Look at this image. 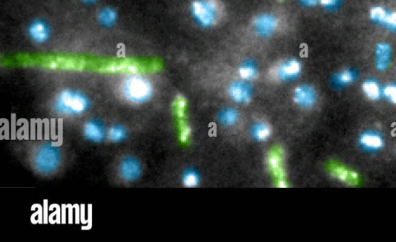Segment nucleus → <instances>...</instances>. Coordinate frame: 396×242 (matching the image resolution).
<instances>
[{
	"label": "nucleus",
	"mask_w": 396,
	"mask_h": 242,
	"mask_svg": "<svg viewBox=\"0 0 396 242\" xmlns=\"http://www.w3.org/2000/svg\"><path fill=\"white\" fill-rule=\"evenodd\" d=\"M156 64H149L146 61L125 58L105 62L98 66V71L104 73H125V74H145L156 71Z\"/></svg>",
	"instance_id": "3"
},
{
	"label": "nucleus",
	"mask_w": 396,
	"mask_h": 242,
	"mask_svg": "<svg viewBox=\"0 0 396 242\" xmlns=\"http://www.w3.org/2000/svg\"><path fill=\"white\" fill-rule=\"evenodd\" d=\"M360 144L366 150L376 151L383 147V138L375 132H365L360 137Z\"/></svg>",
	"instance_id": "15"
},
{
	"label": "nucleus",
	"mask_w": 396,
	"mask_h": 242,
	"mask_svg": "<svg viewBox=\"0 0 396 242\" xmlns=\"http://www.w3.org/2000/svg\"><path fill=\"white\" fill-rule=\"evenodd\" d=\"M294 100L301 108H311L317 101V93L311 86L300 85L294 90Z\"/></svg>",
	"instance_id": "9"
},
{
	"label": "nucleus",
	"mask_w": 396,
	"mask_h": 242,
	"mask_svg": "<svg viewBox=\"0 0 396 242\" xmlns=\"http://www.w3.org/2000/svg\"><path fill=\"white\" fill-rule=\"evenodd\" d=\"M187 100L183 95H178L173 101V110L177 119H185Z\"/></svg>",
	"instance_id": "24"
},
{
	"label": "nucleus",
	"mask_w": 396,
	"mask_h": 242,
	"mask_svg": "<svg viewBox=\"0 0 396 242\" xmlns=\"http://www.w3.org/2000/svg\"><path fill=\"white\" fill-rule=\"evenodd\" d=\"M320 2L327 9H335L339 5L340 0H320Z\"/></svg>",
	"instance_id": "30"
},
{
	"label": "nucleus",
	"mask_w": 396,
	"mask_h": 242,
	"mask_svg": "<svg viewBox=\"0 0 396 242\" xmlns=\"http://www.w3.org/2000/svg\"><path fill=\"white\" fill-rule=\"evenodd\" d=\"M284 152L280 147H274L267 155L268 167L276 181V186L280 188L287 187V173L285 169Z\"/></svg>",
	"instance_id": "5"
},
{
	"label": "nucleus",
	"mask_w": 396,
	"mask_h": 242,
	"mask_svg": "<svg viewBox=\"0 0 396 242\" xmlns=\"http://www.w3.org/2000/svg\"><path fill=\"white\" fill-rule=\"evenodd\" d=\"M239 75L245 81H251L256 78L257 76V68L252 62H245L239 68Z\"/></svg>",
	"instance_id": "22"
},
{
	"label": "nucleus",
	"mask_w": 396,
	"mask_h": 242,
	"mask_svg": "<svg viewBox=\"0 0 396 242\" xmlns=\"http://www.w3.org/2000/svg\"><path fill=\"white\" fill-rule=\"evenodd\" d=\"M300 2L306 5H314L320 2V0H300Z\"/></svg>",
	"instance_id": "31"
},
{
	"label": "nucleus",
	"mask_w": 396,
	"mask_h": 242,
	"mask_svg": "<svg viewBox=\"0 0 396 242\" xmlns=\"http://www.w3.org/2000/svg\"><path fill=\"white\" fill-rule=\"evenodd\" d=\"M29 38L36 43H44L50 37V30L48 24L42 19H35L28 27Z\"/></svg>",
	"instance_id": "11"
},
{
	"label": "nucleus",
	"mask_w": 396,
	"mask_h": 242,
	"mask_svg": "<svg viewBox=\"0 0 396 242\" xmlns=\"http://www.w3.org/2000/svg\"><path fill=\"white\" fill-rule=\"evenodd\" d=\"M219 6L215 0H199L192 4L194 17L202 26H209L218 20Z\"/></svg>",
	"instance_id": "6"
},
{
	"label": "nucleus",
	"mask_w": 396,
	"mask_h": 242,
	"mask_svg": "<svg viewBox=\"0 0 396 242\" xmlns=\"http://www.w3.org/2000/svg\"><path fill=\"white\" fill-rule=\"evenodd\" d=\"M383 24L389 29H396V12H388Z\"/></svg>",
	"instance_id": "29"
},
{
	"label": "nucleus",
	"mask_w": 396,
	"mask_h": 242,
	"mask_svg": "<svg viewBox=\"0 0 396 242\" xmlns=\"http://www.w3.org/2000/svg\"><path fill=\"white\" fill-rule=\"evenodd\" d=\"M355 78V74L354 71H351V70H345L335 76V81L339 85H345V84L352 83Z\"/></svg>",
	"instance_id": "26"
},
{
	"label": "nucleus",
	"mask_w": 396,
	"mask_h": 242,
	"mask_svg": "<svg viewBox=\"0 0 396 242\" xmlns=\"http://www.w3.org/2000/svg\"><path fill=\"white\" fill-rule=\"evenodd\" d=\"M383 94L386 98L391 101L392 103L396 105V85L391 84V85L386 86L383 90Z\"/></svg>",
	"instance_id": "28"
},
{
	"label": "nucleus",
	"mask_w": 396,
	"mask_h": 242,
	"mask_svg": "<svg viewBox=\"0 0 396 242\" xmlns=\"http://www.w3.org/2000/svg\"><path fill=\"white\" fill-rule=\"evenodd\" d=\"M239 114L234 108H227L219 114V121L225 126H232L238 122Z\"/></svg>",
	"instance_id": "20"
},
{
	"label": "nucleus",
	"mask_w": 396,
	"mask_h": 242,
	"mask_svg": "<svg viewBox=\"0 0 396 242\" xmlns=\"http://www.w3.org/2000/svg\"><path fill=\"white\" fill-rule=\"evenodd\" d=\"M252 135L257 141L265 142L271 136V129L266 122H256L252 126Z\"/></svg>",
	"instance_id": "18"
},
{
	"label": "nucleus",
	"mask_w": 396,
	"mask_h": 242,
	"mask_svg": "<svg viewBox=\"0 0 396 242\" xmlns=\"http://www.w3.org/2000/svg\"><path fill=\"white\" fill-rule=\"evenodd\" d=\"M200 176L197 174L195 170H186L183 174L182 177V182L186 187H197L200 184Z\"/></svg>",
	"instance_id": "23"
},
{
	"label": "nucleus",
	"mask_w": 396,
	"mask_h": 242,
	"mask_svg": "<svg viewBox=\"0 0 396 242\" xmlns=\"http://www.w3.org/2000/svg\"><path fill=\"white\" fill-rule=\"evenodd\" d=\"M229 95L235 102L249 103L252 98V89L250 85L245 81H235L231 84Z\"/></svg>",
	"instance_id": "12"
},
{
	"label": "nucleus",
	"mask_w": 396,
	"mask_h": 242,
	"mask_svg": "<svg viewBox=\"0 0 396 242\" xmlns=\"http://www.w3.org/2000/svg\"><path fill=\"white\" fill-rule=\"evenodd\" d=\"M331 175L335 178L338 179L342 182L346 184H355L358 182V177L356 173L351 171L345 167L341 166H334L331 169Z\"/></svg>",
	"instance_id": "16"
},
{
	"label": "nucleus",
	"mask_w": 396,
	"mask_h": 242,
	"mask_svg": "<svg viewBox=\"0 0 396 242\" xmlns=\"http://www.w3.org/2000/svg\"><path fill=\"white\" fill-rule=\"evenodd\" d=\"M118 174L122 181L134 182L142 174V165L137 159L133 157H126L122 159L118 168Z\"/></svg>",
	"instance_id": "7"
},
{
	"label": "nucleus",
	"mask_w": 396,
	"mask_h": 242,
	"mask_svg": "<svg viewBox=\"0 0 396 242\" xmlns=\"http://www.w3.org/2000/svg\"><path fill=\"white\" fill-rule=\"evenodd\" d=\"M388 12L383 7H374L370 11V17L372 20L379 23H383L387 16Z\"/></svg>",
	"instance_id": "27"
},
{
	"label": "nucleus",
	"mask_w": 396,
	"mask_h": 242,
	"mask_svg": "<svg viewBox=\"0 0 396 242\" xmlns=\"http://www.w3.org/2000/svg\"><path fill=\"white\" fill-rule=\"evenodd\" d=\"M107 136L110 142L113 143H122L127 137V131L121 125L111 126L107 132Z\"/></svg>",
	"instance_id": "19"
},
{
	"label": "nucleus",
	"mask_w": 396,
	"mask_h": 242,
	"mask_svg": "<svg viewBox=\"0 0 396 242\" xmlns=\"http://www.w3.org/2000/svg\"><path fill=\"white\" fill-rule=\"evenodd\" d=\"M55 112L66 116L84 114L89 108V100L84 93L72 89L60 91L53 102Z\"/></svg>",
	"instance_id": "2"
},
{
	"label": "nucleus",
	"mask_w": 396,
	"mask_h": 242,
	"mask_svg": "<svg viewBox=\"0 0 396 242\" xmlns=\"http://www.w3.org/2000/svg\"><path fill=\"white\" fill-rule=\"evenodd\" d=\"M34 167L42 174H50L58 167L60 154L57 148L46 145L42 146L34 156Z\"/></svg>",
	"instance_id": "4"
},
{
	"label": "nucleus",
	"mask_w": 396,
	"mask_h": 242,
	"mask_svg": "<svg viewBox=\"0 0 396 242\" xmlns=\"http://www.w3.org/2000/svg\"><path fill=\"white\" fill-rule=\"evenodd\" d=\"M83 133L87 140L94 143H101L107 136L103 124L96 119H91L84 124Z\"/></svg>",
	"instance_id": "10"
},
{
	"label": "nucleus",
	"mask_w": 396,
	"mask_h": 242,
	"mask_svg": "<svg viewBox=\"0 0 396 242\" xmlns=\"http://www.w3.org/2000/svg\"><path fill=\"white\" fill-rule=\"evenodd\" d=\"M179 138L181 143H187L191 136V128L185 119H178Z\"/></svg>",
	"instance_id": "25"
},
{
	"label": "nucleus",
	"mask_w": 396,
	"mask_h": 242,
	"mask_svg": "<svg viewBox=\"0 0 396 242\" xmlns=\"http://www.w3.org/2000/svg\"><path fill=\"white\" fill-rule=\"evenodd\" d=\"M82 1L86 3H93V2H96L97 0H82Z\"/></svg>",
	"instance_id": "32"
},
{
	"label": "nucleus",
	"mask_w": 396,
	"mask_h": 242,
	"mask_svg": "<svg viewBox=\"0 0 396 242\" xmlns=\"http://www.w3.org/2000/svg\"><path fill=\"white\" fill-rule=\"evenodd\" d=\"M278 26V21L273 15L263 14L259 15L254 20V27L257 33L261 36L271 35Z\"/></svg>",
	"instance_id": "13"
},
{
	"label": "nucleus",
	"mask_w": 396,
	"mask_h": 242,
	"mask_svg": "<svg viewBox=\"0 0 396 242\" xmlns=\"http://www.w3.org/2000/svg\"><path fill=\"white\" fill-rule=\"evenodd\" d=\"M362 89L366 96L371 100H378L381 96V90L377 82L372 80L365 81Z\"/></svg>",
	"instance_id": "21"
},
{
	"label": "nucleus",
	"mask_w": 396,
	"mask_h": 242,
	"mask_svg": "<svg viewBox=\"0 0 396 242\" xmlns=\"http://www.w3.org/2000/svg\"><path fill=\"white\" fill-rule=\"evenodd\" d=\"M300 71V62L295 59H290L277 66L273 71V76L280 81H290L298 77Z\"/></svg>",
	"instance_id": "8"
},
{
	"label": "nucleus",
	"mask_w": 396,
	"mask_h": 242,
	"mask_svg": "<svg viewBox=\"0 0 396 242\" xmlns=\"http://www.w3.org/2000/svg\"><path fill=\"white\" fill-rule=\"evenodd\" d=\"M121 94L129 103H145L153 95V88L151 82L142 74H129L121 84Z\"/></svg>",
	"instance_id": "1"
},
{
	"label": "nucleus",
	"mask_w": 396,
	"mask_h": 242,
	"mask_svg": "<svg viewBox=\"0 0 396 242\" xmlns=\"http://www.w3.org/2000/svg\"><path fill=\"white\" fill-rule=\"evenodd\" d=\"M391 59V46L386 43H379L376 49V66L379 71H386Z\"/></svg>",
	"instance_id": "14"
},
{
	"label": "nucleus",
	"mask_w": 396,
	"mask_h": 242,
	"mask_svg": "<svg viewBox=\"0 0 396 242\" xmlns=\"http://www.w3.org/2000/svg\"><path fill=\"white\" fill-rule=\"evenodd\" d=\"M117 19H118V14L116 11L111 7H105L98 12V22L105 27L113 26L116 22Z\"/></svg>",
	"instance_id": "17"
}]
</instances>
